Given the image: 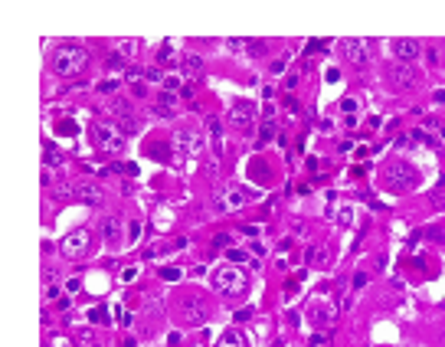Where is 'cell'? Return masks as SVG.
<instances>
[{
  "label": "cell",
  "mask_w": 445,
  "mask_h": 347,
  "mask_svg": "<svg viewBox=\"0 0 445 347\" xmlns=\"http://www.w3.org/2000/svg\"><path fill=\"white\" fill-rule=\"evenodd\" d=\"M138 236H141V223H128V242H138Z\"/></svg>",
  "instance_id": "f1b7e54d"
},
{
  "label": "cell",
  "mask_w": 445,
  "mask_h": 347,
  "mask_svg": "<svg viewBox=\"0 0 445 347\" xmlns=\"http://www.w3.org/2000/svg\"><path fill=\"white\" fill-rule=\"evenodd\" d=\"M92 138H95V148L105 151V154H121L124 151V131L115 121H95Z\"/></svg>",
  "instance_id": "3957f363"
},
{
  "label": "cell",
  "mask_w": 445,
  "mask_h": 347,
  "mask_svg": "<svg viewBox=\"0 0 445 347\" xmlns=\"http://www.w3.org/2000/svg\"><path fill=\"white\" fill-rule=\"evenodd\" d=\"M252 252H255V255H265V242H259V239H252Z\"/></svg>",
  "instance_id": "74e56055"
},
{
  "label": "cell",
  "mask_w": 445,
  "mask_h": 347,
  "mask_svg": "<svg viewBox=\"0 0 445 347\" xmlns=\"http://www.w3.org/2000/svg\"><path fill=\"white\" fill-rule=\"evenodd\" d=\"M88 66V53L82 50V46H72V43H62L53 50V72L56 75H66V79H72V75H82Z\"/></svg>",
  "instance_id": "6da1fadb"
},
{
  "label": "cell",
  "mask_w": 445,
  "mask_h": 347,
  "mask_svg": "<svg viewBox=\"0 0 445 347\" xmlns=\"http://www.w3.org/2000/svg\"><path fill=\"white\" fill-rule=\"evenodd\" d=\"M383 180H386L389 190H413V187H416V170L409 167L406 161H393L383 170Z\"/></svg>",
  "instance_id": "5b68a950"
},
{
  "label": "cell",
  "mask_w": 445,
  "mask_h": 347,
  "mask_svg": "<svg viewBox=\"0 0 445 347\" xmlns=\"http://www.w3.org/2000/svg\"><path fill=\"white\" fill-rule=\"evenodd\" d=\"M324 79H328V82H337V79H340V72L331 66V69H324Z\"/></svg>",
  "instance_id": "e575fe53"
},
{
  "label": "cell",
  "mask_w": 445,
  "mask_h": 347,
  "mask_svg": "<svg viewBox=\"0 0 445 347\" xmlns=\"http://www.w3.org/2000/svg\"><path fill=\"white\" fill-rule=\"evenodd\" d=\"M213 288H216L219 295H242V291L249 288V275L229 262V266H219L216 272H213Z\"/></svg>",
  "instance_id": "7a4b0ae2"
},
{
  "label": "cell",
  "mask_w": 445,
  "mask_h": 347,
  "mask_svg": "<svg viewBox=\"0 0 445 347\" xmlns=\"http://www.w3.org/2000/svg\"><path fill=\"white\" fill-rule=\"evenodd\" d=\"M115 170H121V174H138L135 164H121V167H115Z\"/></svg>",
  "instance_id": "b9f144b4"
},
{
  "label": "cell",
  "mask_w": 445,
  "mask_h": 347,
  "mask_svg": "<svg viewBox=\"0 0 445 347\" xmlns=\"http://www.w3.org/2000/svg\"><path fill=\"white\" fill-rule=\"evenodd\" d=\"M419 53H422V43L419 39H396L393 43V56L399 59V62H413V59H419Z\"/></svg>",
  "instance_id": "5bb4252c"
},
{
  "label": "cell",
  "mask_w": 445,
  "mask_h": 347,
  "mask_svg": "<svg viewBox=\"0 0 445 347\" xmlns=\"http://www.w3.org/2000/svg\"><path fill=\"white\" fill-rule=\"evenodd\" d=\"M88 321L92 324H108V308H88Z\"/></svg>",
  "instance_id": "7402d4cb"
},
{
  "label": "cell",
  "mask_w": 445,
  "mask_h": 347,
  "mask_svg": "<svg viewBox=\"0 0 445 347\" xmlns=\"http://www.w3.org/2000/svg\"><path fill=\"white\" fill-rule=\"evenodd\" d=\"M180 311H184V321L190 324V328H203L206 318H210V311H206V301H203V298H197V295L187 298Z\"/></svg>",
  "instance_id": "ba28073f"
},
{
  "label": "cell",
  "mask_w": 445,
  "mask_h": 347,
  "mask_svg": "<svg viewBox=\"0 0 445 347\" xmlns=\"http://www.w3.org/2000/svg\"><path fill=\"white\" fill-rule=\"evenodd\" d=\"M413 138H416V141H426V144H429V148H432V144H435V141H432V138H429V135H426V131H413Z\"/></svg>",
  "instance_id": "836d02e7"
},
{
  "label": "cell",
  "mask_w": 445,
  "mask_h": 347,
  "mask_svg": "<svg viewBox=\"0 0 445 347\" xmlns=\"http://www.w3.org/2000/svg\"><path fill=\"white\" fill-rule=\"evenodd\" d=\"M364 285H367V275H364V272H360V275H357V279H353V288H364Z\"/></svg>",
  "instance_id": "7bdbcfd3"
},
{
  "label": "cell",
  "mask_w": 445,
  "mask_h": 347,
  "mask_svg": "<svg viewBox=\"0 0 445 347\" xmlns=\"http://www.w3.org/2000/svg\"><path fill=\"white\" fill-rule=\"evenodd\" d=\"M334 318H337V308H334V305H324V301L311 305V321H315V324L328 328V324H334Z\"/></svg>",
  "instance_id": "2e32d148"
},
{
  "label": "cell",
  "mask_w": 445,
  "mask_h": 347,
  "mask_svg": "<svg viewBox=\"0 0 445 347\" xmlns=\"http://www.w3.org/2000/svg\"><path fill=\"white\" fill-rule=\"evenodd\" d=\"M206 128H210L213 138H219V121H216V118H206Z\"/></svg>",
  "instance_id": "4dcf8cb0"
},
{
  "label": "cell",
  "mask_w": 445,
  "mask_h": 347,
  "mask_svg": "<svg viewBox=\"0 0 445 347\" xmlns=\"http://www.w3.org/2000/svg\"><path fill=\"white\" fill-rule=\"evenodd\" d=\"M43 161H46V170H53V167H59V164H62V154H59V151H53V148H46Z\"/></svg>",
  "instance_id": "cb8c5ba5"
},
{
  "label": "cell",
  "mask_w": 445,
  "mask_h": 347,
  "mask_svg": "<svg viewBox=\"0 0 445 347\" xmlns=\"http://www.w3.org/2000/svg\"><path fill=\"white\" fill-rule=\"evenodd\" d=\"M386 82L389 89H413L416 85V72L406 66V62H393V66H386Z\"/></svg>",
  "instance_id": "9c48e42d"
},
{
  "label": "cell",
  "mask_w": 445,
  "mask_h": 347,
  "mask_svg": "<svg viewBox=\"0 0 445 347\" xmlns=\"http://www.w3.org/2000/svg\"><path fill=\"white\" fill-rule=\"evenodd\" d=\"M102 236H105V242H121V220L118 216H108L105 220V226H102Z\"/></svg>",
  "instance_id": "ac0fdd59"
},
{
  "label": "cell",
  "mask_w": 445,
  "mask_h": 347,
  "mask_svg": "<svg viewBox=\"0 0 445 347\" xmlns=\"http://www.w3.org/2000/svg\"><path fill=\"white\" fill-rule=\"evenodd\" d=\"M226 118H229V124H236V128H249L252 118H255V105L252 102H236Z\"/></svg>",
  "instance_id": "4fadbf2b"
},
{
  "label": "cell",
  "mask_w": 445,
  "mask_h": 347,
  "mask_svg": "<svg viewBox=\"0 0 445 347\" xmlns=\"http://www.w3.org/2000/svg\"><path fill=\"white\" fill-rule=\"evenodd\" d=\"M115 53H118V56H121L124 62H128V59H135V56H138V43H135V39H121Z\"/></svg>",
  "instance_id": "ffe728a7"
},
{
  "label": "cell",
  "mask_w": 445,
  "mask_h": 347,
  "mask_svg": "<svg viewBox=\"0 0 445 347\" xmlns=\"http://www.w3.org/2000/svg\"><path fill=\"white\" fill-rule=\"evenodd\" d=\"M173 148H177L180 157H200V154H203V148H206V141L197 135V131L180 128V131H173Z\"/></svg>",
  "instance_id": "8992f818"
},
{
  "label": "cell",
  "mask_w": 445,
  "mask_h": 347,
  "mask_svg": "<svg viewBox=\"0 0 445 347\" xmlns=\"http://www.w3.org/2000/svg\"><path fill=\"white\" fill-rule=\"evenodd\" d=\"M334 220H337L340 226H353V206H340V210H337V216H334Z\"/></svg>",
  "instance_id": "603a6c76"
},
{
  "label": "cell",
  "mask_w": 445,
  "mask_h": 347,
  "mask_svg": "<svg viewBox=\"0 0 445 347\" xmlns=\"http://www.w3.org/2000/svg\"><path fill=\"white\" fill-rule=\"evenodd\" d=\"M226 46H229V50H233V53H236V50H246V46H249V43H242V39H229V43H226Z\"/></svg>",
  "instance_id": "8d00e7d4"
},
{
  "label": "cell",
  "mask_w": 445,
  "mask_h": 347,
  "mask_svg": "<svg viewBox=\"0 0 445 347\" xmlns=\"http://www.w3.org/2000/svg\"><path fill=\"white\" fill-rule=\"evenodd\" d=\"M246 203H249L246 190H239V187H226V190H219L216 197H213V213H219V216H226V213H239Z\"/></svg>",
  "instance_id": "277c9868"
},
{
  "label": "cell",
  "mask_w": 445,
  "mask_h": 347,
  "mask_svg": "<svg viewBox=\"0 0 445 347\" xmlns=\"http://www.w3.org/2000/svg\"><path fill=\"white\" fill-rule=\"evenodd\" d=\"M216 347H246V337H242L239 331L233 328V331H226V334L216 341Z\"/></svg>",
  "instance_id": "d6986e66"
},
{
  "label": "cell",
  "mask_w": 445,
  "mask_h": 347,
  "mask_svg": "<svg viewBox=\"0 0 445 347\" xmlns=\"http://www.w3.org/2000/svg\"><path fill=\"white\" fill-rule=\"evenodd\" d=\"M108 112H111V121H115L118 128L124 131V135H135V131L141 128V121H138V118L128 112V105H124V102H111Z\"/></svg>",
  "instance_id": "30bf717a"
},
{
  "label": "cell",
  "mask_w": 445,
  "mask_h": 347,
  "mask_svg": "<svg viewBox=\"0 0 445 347\" xmlns=\"http://www.w3.org/2000/svg\"><path fill=\"white\" fill-rule=\"evenodd\" d=\"M340 108H344V112H357V102H353V99H344V102H340Z\"/></svg>",
  "instance_id": "d590c367"
},
{
  "label": "cell",
  "mask_w": 445,
  "mask_h": 347,
  "mask_svg": "<svg viewBox=\"0 0 445 347\" xmlns=\"http://www.w3.org/2000/svg\"><path fill=\"white\" fill-rule=\"evenodd\" d=\"M66 288H69V291H79V288H82V282H79V279H69V285H66Z\"/></svg>",
  "instance_id": "ee69618b"
},
{
  "label": "cell",
  "mask_w": 445,
  "mask_h": 347,
  "mask_svg": "<svg viewBox=\"0 0 445 347\" xmlns=\"http://www.w3.org/2000/svg\"><path fill=\"white\" fill-rule=\"evenodd\" d=\"M59 131H66V135H72V131H75V121H59Z\"/></svg>",
  "instance_id": "f35d334b"
},
{
  "label": "cell",
  "mask_w": 445,
  "mask_h": 347,
  "mask_svg": "<svg viewBox=\"0 0 445 347\" xmlns=\"http://www.w3.org/2000/svg\"><path fill=\"white\" fill-rule=\"evenodd\" d=\"M72 190H75V197H79L85 206H99L102 200H105V190H102L99 184H92V180H82V184H75Z\"/></svg>",
  "instance_id": "7c38bea8"
},
{
  "label": "cell",
  "mask_w": 445,
  "mask_h": 347,
  "mask_svg": "<svg viewBox=\"0 0 445 347\" xmlns=\"http://www.w3.org/2000/svg\"><path fill=\"white\" fill-rule=\"evenodd\" d=\"M304 259H308V266L311 269H321V266H328V259H331V252H328V246L324 242H318V246H308V252H304Z\"/></svg>",
  "instance_id": "e0dca14e"
},
{
  "label": "cell",
  "mask_w": 445,
  "mask_h": 347,
  "mask_svg": "<svg viewBox=\"0 0 445 347\" xmlns=\"http://www.w3.org/2000/svg\"><path fill=\"white\" fill-rule=\"evenodd\" d=\"M340 53L353 62V66H364L370 59V39H344L340 43Z\"/></svg>",
  "instance_id": "8fae6325"
},
{
  "label": "cell",
  "mask_w": 445,
  "mask_h": 347,
  "mask_svg": "<svg viewBox=\"0 0 445 347\" xmlns=\"http://www.w3.org/2000/svg\"><path fill=\"white\" fill-rule=\"evenodd\" d=\"M288 59H291V56H285V59H275V62H272V72H285V66H288Z\"/></svg>",
  "instance_id": "d6a6232c"
},
{
  "label": "cell",
  "mask_w": 445,
  "mask_h": 347,
  "mask_svg": "<svg viewBox=\"0 0 445 347\" xmlns=\"http://www.w3.org/2000/svg\"><path fill=\"white\" fill-rule=\"evenodd\" d=\"M432 102H435V105H442V102H445V92H442V89H439V92L432 95Z\"/></svg>",
  "instance_id": "f6af8a7d"
},
{
  "label": "cell",
  "mask_w": 445,
  "mask_h": 347,
  "mask_svg": "<svg viewBox=\"0 0 445 347\" xmlns=\"http://www.w3.org/2000/svg\"><path fill=\"white\" fill-rule=\"evenodd\" d=\"M213 242H216V246H219V249H229V242H233V236H226V233H219V236H216V239H213Z\"/></svg>",
  "instance_id": "f546056e"
},
{
  "label": "cell",
  "mask_w": 445,
  "mask_h": 347,
  "mask_svg": "<svg viewBox=\"0 0 445 347\" xmlns=\"http://www.w3.org/2000/svg\"><path fill=\"white\" fill-rule=\"evenodd\" d=\"M259 138H262V144L272 141V138H275V124H272V121H265V124H262V135H259Z\"/></svg>",
  "instance_id": "83f0119b"
},
{
  "label": "cell",
  "mask_w": 445,
  "mask_h": 347,
  "mask_svg": "<svg viewBox=\"0 0 445 347\" xmlns=\"http://www.w3.org/2000/svg\"><path fill=\"white\" fill-rule=\"evenodd\" d=\"M118 85H121V82H118V79H105V82H99V85H95V89H99L102 95H108V92H115Z\"/></svg>",
  "instance_id": "d4e9b609"
},
{
  "label": "cell",
  "mask_w": 445,
  "mask_h": 347,
  "mask_svg": "<svg viewBox=\"0 0 445 347\" xmlns=\"http://www.w3.org/2000/svg\"><path fill=\"white\" fill-rule=\"evenodd\" d=\"M161 279H167V282H180V279H184V272H180V269H161Z\"/></svg>",
  "instance_id": "4316f807"
},
{
  "label": "cell",
  "mask_w": 445,
  "mask_h": 347,
  "mask_svg": "<svg viewBox=\"0 0 445 347\" xmlns=\"http://www.w3.org/2000/svg\"><path fill=\"white\" fill-rule=\"evenodd\" d=\"M88 246H92V236H88L85 230H75V233H69L66 239L59 242V252L66 255V259H82V255L88 252Z\"/></svg>",
  "instance_id": "52a82bcc"
},
{
  "label": "cell",
  "mask_w": 445,
  "mask_h": 347,
  "mask_svg": "<svg viewBox=\"0 0 445 347\" xmlns=\"http://www.w3.org/2000/svg\"><path fill=\"white\" fill-rule=\"evenodd\" d=\"M337 151H340V154H347V151H353V141H340V144H337Z\"/></svg>",
  "instance_id": "60d3db41"
},
{
  "label": "cell",
  "mask_w": 445,
  "mask_h": 347,
  "mask_svg": "<svg viewBox=\"0 0 445 347\" xmlns=\"http://www.w3.org/2000/svg\"><path fill=\"white\" fill-rule=\"evenodd\" d=\"M135 275H138V269H124V272H121V282H131Z\"/></svg>",
  "instance_id": "ab89813d"
},
{
  "label": "cell",
  "mask_w": 445,
  "mask_h": 347,
  "mask_svg": "<svg viewBox=\"0 0 445 347\" xmlns=\"http://www.w3.org/2000/svg\"><path fill=\"white\" fill-rule=\"evenodd\" d=\"M108 66H111V69H121V66H124V59L118 56V53H111V56H108Z\"/></svg>",
  "instance_id": "1f68e13d"
},
{
  "label": "cell",
  "mask_w": 445,
  "mask_h": 347,
  "mask_svg": "<svg viewBox=\"0 0 445 347\" xmlns=\"http://www.w3.org/2000/svg\"><path fill=\"white\" fill-rule=\"evenodd\" d=\"M229 262H233V266H236V262H239V266H242V262H249V255L246 252H242V249H229Z\"/></svg>",
  "instance_id": "484cf974"
},
{
  "label": "cell",
  "mask_w": 445,
  "mask_h": 347,
  "mask_svg": "<svg viewBox=\"0 0 445 347\" xmlns=\"http://www.w3.org/2000/svg\"><path fill=\"white\" fill-rule=\"evenodd\" d=\"M161 85H164V92H170V95H173L180 85H184V75H180V72H170V75H164Z\"/></svg>",
  "instance_id": "44dd1931"
},
{
  "label": "cell",
  "mask_w": 445,
  "mask_h": 347,
  "mask_svg": "<svg viewBox=\"0 0 445 347\" xmlns=\"http://www.w3.org/2000/svg\"><path fill=\"white\" fill-rule=\"evenodd\" d=\"M180 75H184L187 82L200 79V75H203V59H200V56H193V53L180 56Z\"/></svg>",
  "instance_id": "9a60e30c"
}]
</instances>
